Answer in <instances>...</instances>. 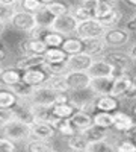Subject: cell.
<instances>
[{"label": "cell", "mask_w": 136, "mask_h": 152, "mask_svg": "<svg viewBox=\"0 0 136 152\" xmlns=\"http://www.w3.org/2000/svg\"><path fill=\"white\" fill-rule=\"evenodd\" d=\"M0 131H2V135L8 137L14 143H26L32 137L30 125L26 122H21L15 117L0 126Z\"/></svg>", "instance_id": "6da1fadb"}, {"label": "cell", "mask_w": 136, "mask_h": 152, "mask_svg": "<svg viewBox=\"0 0 136 152\" xmlns=\"http://www.w3.org/2000/svg\"><path fill=\"white\" fill-rule=\"evenodd\" d=\"M103 58L115 69L117 73L130 72L135 67V61L132 59L129 52H124L122 49H106Z\"/></svg>", "instance_id": "7a4b0ae2"}, {"label": "cell", "mask_w": 136, "mask_h": 152, "mask_svg": "<svg viewBox=\"0 0 136 152\" xmlns=\"http://www.w3.org/2000/svg\"><path fill=\"white\" fill-rule=\"evenodd\" d=\"M101 38H103V41H104L107 49H122L130 43L132 34L126 28L117 26V28L106 29L104 34L101 35Z\"/></svg>", "instance_id": "3957f363"}, {"label": "cell", "mask_w": 136, "mask_h": 152, "mask_svg": "<svg viewBox=\"0 0 136 152\" xmlns=\"http://www.w3.org/2000/svg\"><path fill=\"white\" fill-rule=\"evenodd\" d=\"M104 26L101 24V21L98 18H88V20H83L79 21L77 26H76V34L79 38L82 40H88V38H97V37H101L104 34Z\"/></svg>", "instance_id": "277c9868"}, {"label": "cell", "mask_w": 136, "mask_h": 152, "mask_svg": "<svg viewBox=\"0 0 136 152\" xmlns=\"http://www.w3.org/2000/svg\"><path fill=\"white\" fill-rule=\"evenodd\" d=\"M95 96L97 94L89 87L82 88V90H74V91H70V104H73L76 110H85V111L92 113L94 111L92 102Z\"/></svg>", "instance_id": "5b68a950"}, {"label": "cell", "mask_w": 136, "mask_h": 152, "mask_svg": "<svg viewBox=\"0 0 136 152\" xmlns=\"http://www.w3.org/2000/svg\"><path fill=\"white\" fill-rule=\"evenodd\" d=\"M9 24L14 29L20 31V32H24V34H29L33 28H36V18H35V14L32 12H27V11H23V9H17L12 15Z\"/></svg>", "instance_id": "8992f818"}, {"label": "cell", "mask_w": 136, "mask_h": 152, "mask_svg": "<svg viewBox=\"0 0 136 152\" xmlns=\"http://www.w3.org/2000/svg\"><path fill=\"white\" fill-rule=\"evenodd\" d=\"M64 76H65L68 91L86 88L89 87V82H91V76L88 75V72H83V70H68Z\"/></svg>", "instance_id": "52a82bcc"}, {"label": "cell", "mask_w": 136, "mask_h": 152, "mask_svg": "<svg viewBox=\"0 0 136 152\" xmlns=\"http://www.w3.org/2000/svg\"><path fill=\"white\" fill-rule=\"evenodd\" d=\"M114 125H112V129L119 132L121 135H127L130 131H133L135 128V119L132 114L126 113V111H121L119 108L115 110L114 113Z\"/></svg>", "instance_id": "ba28073f"}, {"label": "cell", "mask_w": 136, "mask_h": 152, "mask_svg": "<svg viewBox=\"0 0 136 152\" xmlns=\"http://www.w3.org/2000/svg\"><path fill=\"white\" fill-rule=\"evenodd\" d=\"M77 23H79V21L74 18V15L71 14V12H68V14L55 17L50 29H53V31H56V32H59V34H62L64 37H67V35H73L74 32H76Z\"/></svg>", "instance_id": "9c48e42d"}, {"label": "cell", "mask_w": 136, "mask_h": 152, "mask_svg": "<svg viewBox=\"0 0 136 152\" xmlns=\"http://www.w3.org/2000/svg\"><path fill=\"white\" fill-rule=\"evenodd\" d=\"M48 73L44 66L41 67H32V69H27V70H23L21 72V81H24L26 84H29L30 87H40V85H44L48 79Z\"/></svg>", "instance_id": "30bf717a"}, {"label": "cell", "mask_w": 136, "mask_h": 152, "mask_svg": "<svg viewBox=\"0 0 136 152\" xmlns=\"http://www.w3.org/2000/svg\"><path fill=\"white\" fill-rule=\"evenodd\" d=\"M132 79L133 76L130 75V72H121V73H117L112 79V87H110V93L118 99H121L122 96L126 94V91L130 88L132 85Z\"/></svg>", "instance_id": "8fae6325"}, {"label": "cell", "mask_w": 136, "mask_h": 152, "mask_svg": "<svg viewBox=\"0 0 136 152\" xmlns=\"http://www.w3.org/2000/svg\"><path fill=\"white\" fill-rule=\"evenodd\" d=\"M86 72H88V75L91 76V78H104V76H115L117 75L115 69L110 66L103 56L94 58L89 69Z\"/></svg>", "instance_id": "7c38bea8"}, {"label": "cell", "mask_w": 136, "mask_h": 152, "mask_svg": "<svg viewBox=\"0 0 136 152\" xmlns=\"http://www.w3.org/2000/svg\"><path fill=\"white\" fill-rule=\"evenodd\" d=\"M30 132L35 138H42V140H52L58 134L55 123L50 122H42V120H33L30 123Z\"/></svg>", "instance_id": "4fadbf2b"}, {"label": "cell", "mask_w": 136, "mask_h": 152, "mask_svg": "<svg viewBox=\"0 0 136 152\" xmlns=\"http://www.w3.org/2000/svg\"><path fill=\"white\" fill-rule=\"evenodd\" d=\"M18 50L21 52V55H27V53H36V55H42L47 46L41 38H32V37H26L18 43Z\"/></svg>", "instance_id": "5bb4252c"}, {"label": "cell", "mask_w": 136, "mask_h": 152, "mask_svg": "<svg viewBox=\"0 0 136 152\" xmlns=\"http://www.w3.org/2000/svg\"><path fill=\"white\" fill-rule=\"evenodd\" d=\"M55 93L50 87L40 85V87H35L33 88V93L29 97V102L30 104H36V105H53V100H55Z\"/></svg>", "instance_id": "9a60e30c"}, {"label": "cell", "mask_w": 136, "mask_h": 152, "mask_svg": "<svg viewBox=\"0 0 136 152\" xmlns=\"http://www.w3.org/2000/svg\"><path fill=\"white\" fill-rule=\"evenodd\" d=\"M68 119L73 125V128L77 132H82L88 128V126L92 125V113L85 111V110H76Z\"/></svg>", "instance_id": "2e32d148"}, {"label": "cell", "mask_w": 136, "mask_h": 152, "mask_svg": "<svg viewBox=\"0 0 136 152\" xmlns=\"http://www.w3.org/2000/svg\"><path fill=\"white\" fill-rule=\"evenodd\" d=\"M92 107H94V110L114 113L115 110L119 108V99L112 94H98L94 97Z\"/></svg>", "instance_id": "e0dca14e"}, {"label": "cell", "mask_w": 136, "mask_h": 152, "mask_svg": "<svg viewBox=\"0 0 136 152\" xmlns=\"http://www.w3.org/2000/svg\"><path fill=\"white\" fill-rule=\"evenodd\" d=\"M92 59L94 58L91 55L85 53V52L68 55V58H67V67H68V70H83V72H86L89 69Z\"/></svg>", "instance_id": "ac0fdd59"}, {"label": "cell", "mask_w": 136, "mask_h": 152, "mask_svg": "<svg viewBox=\"0 0 136 152\" xmlns=\"http://www.w3.org/2000/svg\"><path fill=\"white\" fill-rule=\"evenodd\" d=\"M106 44L103 41L101 37L97 38H88V40H83V52L91 55L92 58H98L103 56V53L106 52Z\"/></svg>", "instance_id": "d6986e66"}, {"label": "cell", "mask_w": 136, "mask_h": 152, "mask_svg": "<svg viewBox=\"0 0 136 152\" xmlns=\"http://www.w3.org/2000/svg\"><path fill=\"white\" fill-rule=\"evenodd\" d=\"M44 56L42 55H36V53H27V55H21L17 61H15V66L18 70H27L32 67H41L44 66Z\"/></svg>", "instance_id": "ffe728a7"}, {"label": "cell", "mask_w": 136, "mask_h": 152, "mask_svg": "<svg viewBox=\"0 0 136 152\" xmlns=\"http://www.w3.org/2000/svg\"><path fill=\"white\" fill-rule=\"evenodd\" d=\"M60 49H62L67 55H74V53L83 52V40L79 38L76 34L67 35V37H64V41H62Z\"/></svg>", "instance_id": "44dd1931"}, {"label": "cell", "mask_w": 136, "mask_h": 152, "mask_svg": "<svg viewBox=\"0 0 136 152\" xmlns=\"http://www.w3.org/2000/svg\"><path fill=\"white\" fill-rule=\"evenodd\" d=\"M44 56V64L53 66V64H65L68 55L64 52L60 47H47V50L42 53Z\"/></svg>", "instance_id": "7402d4cb"}, {"label": "cell", "mask_w": 136, "mask_h": 152, "mask_svg": "<svg viewBox=\"0 0 136 152\" xmlns=\"http://www.w3.org/2000/svg\"><path fill=\"white\" fill-rule=\"evenodd\" d=\"M20 81H21V70H18L17 67H6V69L3 67L0 72V84L3 87L11 88Z\"/></svg>", "instance_id": "603a6c76"}, {"label": "cell", "mask_w": 136, "mask_h": 152, "mask_svg": "<svg viewBox=\"0 0 136 152\" xmlns=\"http://www.w3.org/2000/svg\"><path fill=\"white\" fill-rule=\"evenodd\" d=\"M114 76H104V78H91L89 88L98 96V94H109L110 87H112Z\"/></svg>", "instance_id": "cb8c5ba5"}, {"label": "cell", "mask_w": 136, "mask_h": 152, "mask_svg": "<svg viewBox=\"0 0 136 152\" xmlns=\"http://www.w3.org/2000/svg\"><path fill=\"white\" fill-rule=\"evenodd\" d=\"M30 110H32V114H33V120H42V122H50V123L56 122L53 113H52V105L30 104Z\"/></svg>", "instance_id": "d4e9b609"}, {"label": "cell", "mask_w": 136, "mask_h": 152, "mask_svg": "<svg viewBox=\"0 0 136 152\" xmlns=\"http://www.w3.org/2000/svg\"><path fill=\"white\" fill-rule=\"evenodd\" d=\"M92 123L100 126L104 129H112L114 125V114L109 111H100V110H94L92 111Z\"/></svg>", "instance_id": "484cf974"}, {"label": "cell", "mask_w": 136, "mask_h": 152, "mask_svg": "<svg viewBox=\"0 0 136 152\" xmlns=\"http://www.w3.org/2000/svg\"><path fill=\"white\" fill-rule=\"evenodd\" d=\"M41 40L45 43L47 47H60L64 41V35L50 28H45L41 34Z\"/></svg>", "instance_id": "4316f807"}, {"label": "cell", "mask_w": 136, "mask_h": 152, "mask_svg": "<svg viewBox=\"0 0 136 152\" xmlns=\"http://www.w3.org/2000/svg\"><path fill=\"white\" fill-rule=\"evenodd\" d=\"M24 148L30 152H50L55 149L50 140H42V138H35V137L33 138L30 137L24 145Z\"/></svg>", "instance_id": "83f0119b"}, {"label": "cell", "mask_w": 136, "mask_h": 152, "mask_svg": "<svg viewBox=\"0 0 136 152\" xmlns=\"http://www.w3.org/2000/svg\"><path fill=\"white\" fill-rule=\"evenodd\" d=\"M18 102V97L14 94V91L8 87L0 88V108H14Z\"/></svg>", "instance_id": "f1b7e54d"}, {"label": "cell", "mask_w": 136, "mask_h": 152, "mask_svg": "<svg viewBox=\"0 0 136 152\" xmlns=\"http://www.w3.org/2000/svg\"><path fill=\"white\" fill-rule=\"evenodd\" d=\"M44 6L47 8V11L50 12L53 17H59V15H64V14L71 12V6L67 2H64V0H55V2H50Z\"/></svg>", "instance_id": "f546056e"}, {"label": "cell", "mask_w": 136, "mask_h": 152, "mask_svg": "<svg viewBox=\"0 0 136 152\" xmlns=\"http://www.w3.org/2000/svg\"><path fill=\"white\" fill-rule=\"evenodd\" d=\"M76 111V108H74L73 104L70 102H65V104H53L52 105V113L55 119H68L71 114Z\"/></svg>", "instance_id": "4dcf8cb0"}, {"label": "cell", "mask_w": 136, "mask_h": 152, "mask_svg": "<svg viewBox=\"0 0 136 152\" xmlns=\"http://www.w3.org/2000/svg\"><path fill=\"white\" fill-rule=\"evenodd\" d=\"M101 21V24L104 26V29H110V28H117V26H119V23H121V20H122V12H121V9L117 6L110 14H107V15H104L103 18H98Z\"/></svg>", "instance_id": "1f68e13d"}, {"label": "cell", "mask_w": 136, "mask_h": 152, "mask_svg": "<svg viewBox=\"0 0 136 152\" xmlns=\"http://www.w3.org/2000/svg\"><path fill=\"white\" fill-rule=\"evenodd\" d=\"M83 135L86 137V140L88 142H94V140H103V138L107 137V132L109 129H104V128H100V126H97V125H91L88 126L85 131H82Z\"/></svg>", "instance_id": "d6a6232c"}, {"label": "cell", "mask_w": 136, "mask_h": 152, "mask_svg": "<svg viewBox=\"0 0 136 152\" xmlns=\"http://www.w3.org/2000/svg\"><path fill=\"white\" fill-rule=\"evenodd\" d=\"M67 145L71 151H85L88 140L83 135V132H74L73 135L67 137Z\"/></svg>", "instance_id": "836d02e7"}, {"label": "cell", "mask_w": 136, "mask_h": 152, "mask_svg": "<svg viewBox=\"0 0 136 152\" xmlns=\"http://www.w3.org/2000/svg\"><path fill=\"white\" fill-rule=\"evenodd\" d=\"M11 90L14 91V94L20 99V100H29V97L33 93V87H30L29 84H26L24 81L17 82L15 85L11 87Z\"/></svg>", "instance_id": "e575fe53"}, {"label": "cell", "mask_w": 136, "mask_h": 152, "mask_svg": "<svg viewBox=\"0 0 136 152\" xmlns=\"http://www.w3.org/2000/svg\"><path fill=\"white\" fill-rule=\"evenodd\" d=\"M64 75H50L48 79H47V82H45V85L50 87L53 91H68V87H67Z\"/></svg>", "instance_id": "d590c367"}, {"label": "cell", "mask_w": 136, "mask_h": 152, "mask_svg": "<svg viewBox=\"0 0 136 152\" xmlns=\"http://www.w3.org/2000/svg\"><path fill=\"white\" fill-rule=\"evenodd\" d=\"M35 18H36V24L41 26V28H50L53 20H55V17L47 11V8L44 5H42L41 9H38V11L35 12Z\"/></svg>", "instance_id": "8d00e7d4"}, {"label": "cell", "mask_w": 136, "mask_h": 152, "mask_svg": "<svg viewBox=\"0 0 136 152\" xmlns=\"http://www.w3.org/2000/svg\"><path fill=\"white\" fill-rule=\"evenodd\" d=\"M117 8V2H109V0H100L94 11V18H103L104 15L110 14Z\"/></svg>", "instance_id": "74e56055"}, {"label": "cell", "mask_w": 136, "mask_h": 152, "mask_svg": "<svg viewBox=\"0 0 136 152\" xmlns=\"http://www.w3.org/2000/svg\"><path fill=\"white\" fill-rule=\"evenodd\" d=\"M85 151H86V152H112V151H114V146L110 145L106 138H103V140L88 142Z\"/></svg>", "instance_id": "f35d334b"}, {"label": "cell", "mask_w": 136, "mask_h": 152, "mask_svg": "<svg viewBox=\"0 0 136 152\" xmlns=\"http://www.w3.org/2000/svg\"><path fill=\"white\" fill-rule=\"evenodd\" d=\"M55 128H56V132H59L62 137H70L73 135L74 132H77L76 129L73 128V125L70 122V119H58L55 122Z\"/></svg>", "instance_id": "ab89813d"}, {"label": "cell", "mask_w": 136, "mask_h": 152, "mask_svg": "<svg viewBox=\"0 0 136 152\" xmlns=\"http://www.w3.org/2000/svg\"><path fill=\"white\" fill-rule=\"evenodd\" d=\"M15 11H17V6H14V5L0 3V21L9 24V21H11V18H12V15H14Z\"/></svg>", "instance_id": "60d3db41"}, {"label": "cell", "mask_w": 136, "mask_h": 152, "mask_svg": "<svg viewBox=\"0 0 136 152\" xmlns=\"http://www.w3.org/2000/svg\"><path fill=\"white\" fill-rule=\"evenodd\" d=\"M71 14L74 15V18H76L77 21H83V20H88V18H94L91 11H88L83 5H79L76 8H71Z\"/></svg>", "instance_id": "b9f144b4"}, {"label": "cell", "mask_w": 136, "mask_h": 152, "mask_svg": "<svg viewBox=\"0 0 136 152\" xmlns=\"http://www.w3.org/2000/svg\"><path fill=\"white\" fill-rule=\"evenodd\" d=\"M20 8L23 11H27V12H32V14H35L38 9L42 8V3L40 2V0H20Z\"/></svg>", "instance_id": "7bdbcfd3"}, {"label": "cell", "mask_w": 136, "mask_h": 152, "mask_svg": "<svg viewBox=\"0 0 136 152\" xmlns=\"http://www.w3.org/2000/svg\"><path fill=\"white\" fill-rule=\"evenodd\" d=\"M114 151H118V152H136V145L132 142V140H119Z\"/></svg>", "instance_id": "ee69618b"}, {"label": "cell", "mask_w": 136, "mask_h": 152, "mask_svg": "<svg viewBox=\"0 0 136 152\" xmlns=\"http://www.w3.org/2000/svg\"><path fill=\"white\" fill-rule=\"evenodd\" d=\"M15 149H17V143L9 140L5 135L0 137V152H14Z\"/></svg>", "instance_id": "f6af8a7d"}, {"label": "cell", "mask_w": 136, "mask_h": 152, "mask_svg": "<svg viewBox=\"0 0 136 152\" xmlns=\"http://www.w3.org/2000/svg\"><path fill=\"white\" fill-rule=\"evenodd\" d=\"M121 99L126 100V102H135V104H136V75L133 76V79H132L130 88L126 91V94L122 96Z\"/></svg>", "instance_id": "bcb514c9"}, {"label": "cell", "mask_w": 136, "mask_h": 152, "mask_svg": "<svg viewBox=\"0 0 136 152\" xmlns=\"http://www.w3.org/2000/svg\"><path fill=\"white\" fill-rule=\"evenodd\" d=\"M14 117H15V114H14L12 108H0V126L5 125L9 120H12Z\"/></svg>", "instance_id": "7dc6e473"}, {"label": "cell", "mask_w": 136, "mask_h": 152, "mask_svg": "<svg viewBox=\"0 0 136 152\" xmlns=\"http://www.w3.org/2000/svg\"><path fill=\"white\" fill-rule=\"evenodd\" d=\"M70 102V91H56L53 104H65Z\"/></svg>", "instance_id": "c3c4849f"}, {"label": "cell", "mask_w": 136, "mask_h": 152, "mask_svg": "<svg viewBox=\"0 0 136 152\" xmlns=\"http://www.w3.org/2000/svg\"><path fill=\"white\" fill-rule=\"evenodd\" d=\"M98 2H100V0H82L80 5H83L88 11H91V14H92V17H94V11H95Z\"/></svg>", "instance_id": "681fc988"}, {"label": "cell", "mask_w": 136, "mask_h": 152, "mask_svg": "<svg viewBox=\"0 0 136 152\" xmlns=\"http://www.w3.org/2000/svg\"><path fill=\"white\" fill-rule=\"evenodd\" d=\"M124 28L130 32V34H133V32H136V12L135 14L126 21V24H124Z\"/></svg>", "instance_id": "f907efd6"}, {"label": "cell", "mask_w": 136, "mask_h": 152, "mask_svg": "<svg viewBox=\"0 0 136 152\" xmlns=\"http://www.w3.org/2000/svg\"><path fill=\"white\" fill-rule=\"evenodd\" d=\"M6 58H8V47L2 40H0V64H2Z\"/></svg>", "instance_id": "816d5d0a"}, {"label": "cell", "mask_w": 136, "mask_h": 152, "mask_svg": "<svg viewBox=\"0 0 136 152\" xmlns=\"http://www.w3.org/2000/svg\"><path fill=\"white\" fill-rule=\"evenodd\" d=\"M129 55H130L132 59L136 62V43H133V44L130 46V49H129Z\"/></svg>", "instance_id": "f5cc1de1"}, {"label": "cell", "mask_w": 136, "mask_h": 152, "mask_svg": "<svg viewBox=\"0 0 136 152\" xmlns=\"http://www.w3.org/2000/svg\"><path fill=\"white\" fill-rule=\"evenodd\" d=\"M18 2L20 0H0V3H3V5H14V6H17Z\"/></svg>", "instance_id": "db71d44e"}, {"label": "cell", "mask_w": 136, "mask_h": 152, "mask_svg": "<svg viewBox=\"0 0 136 152\" xmlns=\"http://www.w3.org/2000/svg\"><path fill=\"white\" fill-rule=\"evenodd\" d=\"M126 137H130V140H132V142H133V143L136 145V129L130 131V132H129V134H127Z\"/></svg>", "instance_id": "11a10c76"}, {"label": "cell", "mask_w": 136, "mask_h": 152, "mask_svg": "<svg viewBox=\"0 0 136 152\" xmlns=\"http://www.w3.org/2000/svg\"><path fill=\"white\" fill-rule=\"evenodd\" d=\"M6 28H8V24L3 23V21H0V38H2V35L6 32Z\"/></svg>", "instance_id": "9f6ffc18"}, {"label": "cell", "mask_w": 136, "mask_h": 152, "mask_svg": "<svg viewBox=\"0 0 136 152\" xmlns=\"http://www.w3.org/2000/svg\"><path fill=\"white\" fill-rule=\"evenodd\" d=\"M124 2H126V3H129L132 8H135V9H136V0H124Z\"/></svg>", "instance_id": "6f0895ef"}, {"label": "cell", "mask_w": 136, "mask_h": 152, "mask_svg": "<svg viewBox=\"0 0 136 152\" xmlns=\"http://www.w3.org/2000/svg\"><path fill=\"white\" fill-rule=\"evenodd\" d=\"M132 116H133V119H136V105L132 108Z\"/></svg>", "instance_id": "680465c9"}, {"label": "cell", "mask_w": 136, "mask_h": 152, "mask_svg": "<svg viewBox=\"0 0 136 152\" xmlns=\"http://www.w3.org/2000/svg\"><path fill=\"white\" fill-rule=\"evenodd\" d=\"M40 2H41L42 5H47V3H50V2H55V0H40Z\"/></svg>", "instance_id": "91938a15"}, {"label": "cell", "mask_w": 136, "mask_h": 152, "mask_svg": "<svg viewBox=\"0 0 136 152\" xmlns=\"http://www.w3.org/2000/svg\"><path fill=\"white\" fill-rule=\"evenodd\" d=\"M109 2H118V0H109Z\"/></svg>", "instance_id": "94428289"}, {"label": "cell", "mask_w": 136, "mask_h": 152, "mask_svg": "<svg viewBox=\"0 0 136 152\" xmlns=\"http://www.w3.org/2000/svg\"><path fill=\"white\" fill-rule=\"evenodd\" d=\"M2 69H3V67H2V64H0V72H2Z\"/></svg>", "instance_id": "6125c7cd"}, {"label": "cell", "mask_w": 136, "mask_h": 152, "mask_svg": "<svg viewBox=\"0 0 136 152\" xmlns=\"http://www.w3.org/2000/svg\"><path fill=\"white\" fill-rule=\"evenodd\" d=\"M79 2H82V0H79Z\"/></svg>", "instance_id": "be15d7a7"}]
</instances>
